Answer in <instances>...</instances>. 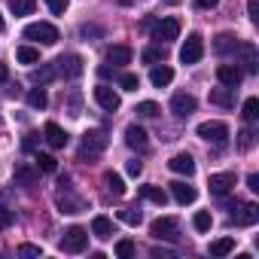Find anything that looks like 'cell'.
<instances>
[{"mask_svg": "<svg viewBox=\"0 0 259 259\" xmlns=\"http://www.w3.org/2000/svg\"><path fill=\"white\" fill-rule=\"evenodd\" d=\"M107 150V135L104 132H89L79 144V162H92Z\"/></svg>", "mask_w": 259, "mask_h": 259, "instance_id": "1", "label": "cell"}, {"mask_svg": "<svg viewBox=\"0 0 259 259\" xmlns=\"http://www.w3.org/2000/svg\"><path fill=\"white\" fill-rule=\"evenodd\" d=\"M25 40H34V43L52 46V43H58V28L49 25V22H34V25L25 28Z\"/></svg>", "mask_w": 259, "mask_h": 259, "instance_id": "2", "label": "cell"}, {"mask_svg": "<svg viewBox=\"0 0 259 259\" xmlns=\"http://www.w3.org/2000/svg\"><path fill=\"white\" fill-rule=\"evenodd\" d=\"M89 244V232L82 226H70L64 235H61V250L64 253H82Z\"/></svg>", "mask_w": 259, "mask_h": 259, "instance_id": "3", "label": "cell"}, {"mask_svg": "<svg viewBox=\"0 0 259 259\" xmlns=\"http://www.w3.org/2000/svg\"><path fill=\"white\" fill-rule=\"evenodd\" d=\"M198 138L207 141V144L223 147V144L229 141V125H226V122H201V125H198Z\"/></svg>", "mask_w": 259, "mask_h": 259, "instance_id": "4", "label": "cell"}, {"mask_svg": "<svg viewBox=\"0 0 259 259\" xmlns=\"http://www.w3.org/2000/svg\"><path fill=\"white\" fill-rule=\"evenodd\" d=\"M201 55H204V40H201V34H189L186 43L180 46V61H183V64H198Z\"/></svg>", "mask_w": 259, "mask_h": 259, "instance_id": "5", "label": "cell"}, {"mask_svg": "<svg viewBox=\"0 0 259 259\" xmlns=\"http://www.w3.org/2000/svg\"><path fill=\"white\" fill-rule=\"evenodd\" d=\"M150 232H153V238H159V241H177V238H180V223H177L174 217H159V220L150 226Z\"/></svg>", "mask_w": 259, "mask_h": 259, "instance_id": "6", "label": "cell"}, {"mask_svg": "<svg viewBox=\"0 0 259 259\" xmlns=\"http://www.w3.org/2000/svg\"><path fill=\"white\" fill-rule=\"evenodd\" d=\"M55 201H58V210H61V213H82V210H85V201H82L79 195H73L70 186H64V183H61Z\"/></svg>", "mask_w": 259, "mask_h": 259, "instance_id": "7", "label": "cell"}, {"mask_svg": "<svg viewBox=\"0 0 259 259\" xmlns=\"http://www.w3.org/2000/svg\"><path fill=\"white\" fill-rule=\"evenodd\" d=\"M180 37V22L177 19H162L153 25V40L159 43H168V40H177Z\"/></svg>", "mask_w": 259, "mask_h": 259, "instance_id": "8", "label": "cell"}, {"mask_svg": "<svg viewBox=\"0 0 259 259\" xmlns=\"http://www.w3.org/2000/svg\"><path fill=\"white\" fill-rule=\"evenodd\" d=\"M43 138H46V144L52 147V150H64L67 147V132H64V128L58 125V122H46L43 125Z\"/></svg>", "mask_w": 259, "mask_h": 259, "instance_id": "9", "label": "cell"}, {"mask_svg": "<svg viewBox=\"0 0 259 259\" xmlns=\"http://www.w3.org/2000/svg\"><path fill=\"white\" fill-rule=\"evenodd\" d=\"M256 220H259V207L256 204H250V201L247 204H238L235 201V207H232V223L235 226H253Z\"/></svg>", "mask_w": 259, "mask_h": 259, "instance_id": "10", "label": "cell"}, {"mask_svg": "<svg viewBox=\"0 0 259 259\" xmlns=\"http://www.w3.org/2000/svg\"><path fill=\"white\" fill-rule=\"evenodd\" d=\"M217 79H220L226 89H238L241 79H244V70H241L238 64H220V67H217Z\"/></svg>", "mask_w": 259, "mask_h": 259, "instance_id": "11", "label": "cell"}, {"mask_svg": "<svg viewBox=\"0 0 259 259\" xmlns=\"http://www.w3.org/2000/svg\"><path fill=\"white\" fill-rule=\"evenodd\" d=\"M207 186H210V195L223 198V195H229V189L235 186V174H232V171H223V174H210Z\"/></svg>", "mask_w": 259, "mask_h": 259, "instance_id": "12", "label": "cell"}, {"mask_svg": "<svg viewBox=\"0 0 259 259\" xmlns=\"http://www.w3.org/2000/svg\"><path fill=\"white\" fill-rule=\"evenodd\" d=\"M55 64H58V73H61V76H67V79L82 76V58H79V55H61Z\"/></svg>", "mask_w": 259, "mask_h": 259, "instance_id": "13", "label": "cell"}, {"mask_svg": "<svg viewBox=\"0 0 259 259\" xmlns=\"http://www.w3.org/2000/svg\"><path fill=\"white\" fill-rule=\"evenodd\" d=\"M95 101H98V107H104L107 113H116V110L122 107L119 95H116L110 85H98V89H95Z\"/></svg>", "mask_w": 259, "mask_h": 259, "instance_id": "14", "label": "cell"}, {"mask_svg": "<svg viewBox=\"0 0 259 259\" xmlns=\"http://www.w3.org/2000/svg\"><path fill=\"white\" fill-rule=\"evenodd\" d=\"M171 113H174V116H180V119L192 116V113H195V98H192V95H186V92H177V95L171 98Z\"/></svg>", "mask_w": 259, "mask_h": 259, "instance_id": "15", "label": "cell"}, {"mask_svg": "<svg viewBox=\"0 0 259 259\" xmlns=\"http://www.w3.org/2000/svg\"><path fill=\"white\" fill-rule=\"evenodd\" d=\"M235 52L241 55V64H244L247 73H256V70H259V58H256V46H253V43H238Z\"/></svg>", "mask_w": 259, "mask_h": 259, "instance_id": "16", "label": "cell"}, {"mask_svg": "<svg viewBox=\"0 0 259 259\" xmlns=\"http://www.w3.org/2000/svg\"><path fill=\"white\" fill-rule=\"evenodd\" d=\"M125 144L132 147V150H141V153H144L150 141H147V132H144L141 125H128V128H125Z\"/></svg>", "mask_w": 259, "mask_h": 259, "instance_id": "17", "label": "cell"}, {"mask_svg": "<svg viewBox=\"0 0 259 259\" xmlns=\"http://www.w3.org/2000/svg\"><path fill=\"white\" fill-rule=\"evenodd\" d=\"M168 168H171L174 174H186V177H192V174H195V162H192V156H189V153H177V156L168 162Z\"/></svg>", "mask_w": 259, "mask_h": 259, "instance_id": "18", "label": "cell"}, {"mask_svg": "<svg viewBox=\"0 0 259 259\" xmlns=\"http://www.w3.org/2000/svg\"><path fill=\"white\" fill-rule=\"evenodd\" d=\"M171 195H174V201L177 204H192L195 198H198V192H195V186H189V183H171Z\"/></svg>", "mask_w": 259, "mask_h": 259, "instance_id": "19", "label": "cell"}, {"mask_svg": "<svg viewBox=\"0 0 259 259\" xmlns=\"http://www.w3.org/2000/svg\"><path fill=\"white\" fill-rule=\"evenodd\" d=\"M37 180H40V168H37V165H34V168H31V165H19V168H16V183H19V186H28V189H31V186H37Z\"/></svg>", "mask_w": 259, "mask_h": 259, "instance_id": "20", "label": "cell"}, {"mask_svg": "<svg viewBox=\"0 0 259 259\" xmlns=\"http://www.w3.org/2000/svg\"><path fill=\"white\" fill-rule=\"evenodd\" d=\"M238 43H241V40H238L235 34H220V37L213 40V52H217V55H229V52L238 49Z\"/></svg>", "mask_w": 259, "mask_h": 259, "instance_id": "21", "label": "cell"}, {"mask_svg": "<svg viewBox=\"0 0 259 259\" xmlns=\"http://www.w3.org/2000/svg\"><path fill=\"white\" fill-rule=\"evenodd\" d=\"M207 98H210V104H217V107H226V110H229V107L235 104V89H226V85H223V89H210V95H207Z\"/></svg>", "mask_w": 259, "mask_h": 259, "instance_id": "22", "label": "cell"}, {"mask_svg": "<svg viewBox=\"0 0 259 259\" xmlns=\"http://www.w3.org/2000/svg\"><path fill=\"white\" fill-rule=\"evenodd\" d=\"M92 235L101 238V241L113 238V220H110V217H95V220H92Z\"/></svg>", "mask_w": 259, "mask_h": 259, "instance_id": "23", "label": "cell"}, {"mask_svg": "<svg viewBox=\"0 0 259 259\" xmlns=\"http://www.w3.org/2000/svg\"><path fill=\"white\" fill-rule=\"evenodd\" d=\"M107 61H110L113 67H122V64L132 61V49H128V46H110V49H107Z\"/></svg>", "mask_w": 259, "mask_h": 259, "instance_id": "24", "label": "cell"}, {"mask_svg": "<svg viewBox=\"0 0 259 259\" xmlns=\"http://www.w3.org/2000/svg\"><path fill=\"white\" fill-rule=\"evenodd\" d=\"M150 79H153V85L156 89H165V85H171V79H174V70L171 67H153V73H150Z\"/></svg>", "mask_w": 259, "mask_h": 259, "instance_id": "25", "label": "cell"}, {"mask_svg": "<svg viewBox=\"0 0 259 259\" xmlns=\"http://www.w3.org/2000/svg\"><path fill=\"white\" fill-rule=\"evenodd\" d=\"M141 195H144L147 201L159 204V207H165V204H168V195H165V189H159V186H141Z\"/></svg>", "mask_w": 259, "mask_h": 259, "instance_id": "26", "label": "cell"}, {"mask_svg": "<svg viewBox=\"0 0 259 259\" xmlns=\"http://www.w3.org/2000/svg\"><path fill=\"white\" fill-rule=\"evenodd\" d=\"M104 186H107V192H113V195H125V180H122L119 174H113V171L104 174Z\"/></svg>", "mask_w": 259, "mask_h": 259, "instance_id": "27", "label": "cell"}, {"mask_svg": "<svg viewBox=\"0 0 259 259\" xmlns=\"http://www.w3.org/2000/svg\"><path fill=\"white\" fill-rule=\"evenodd\" d=\"M16 58H19L22 64H37V61H40V49H34V46H19V49H16Z\"/></svg>", "mask_w": 259, "mask_h": 259, "instance_id": "28", "label": "cell"}, {"mask_svg": "<svg viewBox=\"0 0 259 259\" xmlns=\"http://www.w3.org/2000/svg\"><path fill=\"white\" fill-rule=\"evenodd\" d=\"M235 250V238H220L210 244V256H229Z\"/></svg>", "mask_w": 259, "mask_h": 259, "instance_id": "29", "label": "cell"}, {"mask_svg": "<svg viewBox=\"0 0 259 259\" xmlns=\"http://www.w3.org/2000/svg\"><path fill=\"white\" fill-rule=\"evenodd\" d=\"M10 10L16 16H31L37 10V4H34V0H10Z\"/></svg>", "mask_w": 259, "mask_h": 259, "instance_id": "30", "label": "cell"}, {"mask_svg": "<svg viewBox=\"0 0 259 259\" xmlns=\"http://www.w3.org/2000/svg\"><path fill=\"white\" fill-rule=\"evenodd\" d=\"M28 104H31L34 110H43V107L49 104V95H46L43 89H31V92H28Z\"/></svg>", "mask_w": 259, "mask_h": 259, "instance_id": "31", "label": "cell"}, {"mask_svg": "<svg viewBox=\"0 0 259 259\" xmlns=\"http://www.w3.org/2000/svg\"><path fill=\"white\" fill-rule=\"evenodd\" d=\"M192 226H195V232H210V226H213V217H210L207 210H198V213L192 217Z\"/></svg>", "mask_w": 259, "mask_h": 259, "instance_id": "32", "label": "cell"}, {"mask_svg": "<svg viewBox=\"0 0 259 259\" xmlns=\"http://www.w3.org/2000/svg\"><path fill=\"white\" fill-rule=\"evenodd\" d=\"M116 256H119V259H132V256H135V241H132V238L116 241Z\"/></svg>", "mask_w": 259, "mask_h": 259, "instance_id": "33", "label": "cell"}, {"mask_svg": "<svg viewBox=\"0 0 259 259\" xmlns=\"http://www.w3.org/2000/svg\"><path fill=\"white\" fill-rule=\"evenodd\" d=\"M141 58H144L147 64H159V61H165V49H162V46H147Z\"/></svg>", "mask_w": 259, "mask_h": 259, "instance_id": "34", "label": "cell"}, {"mask_svg": "<svg viewBox=\"0 0 259 259\" xmlns=\"http://www.w3.org/2000/svg\"><path fill=\"white\" fill-rule=\"evenodd\" d=\"M244 119H247L250 125L259 119V101H256V98H247V101H244Z\"/></svg>", "mask_w": 259, "mask_h": 259, "instance_id": "35", "label": "cell"}, {"mask_svg": "<svg viewBox=\"0 0 259 259\" xmlns=\"http://www.w3.org/2000/svg\"><path fill=\"white\" fill-rule=\"evenodd\" d=\"M34 162H37V168H40L43 174H52V171L58 168V162H55L52 156H46V153H37V159H34Z\"/></svg>", "mask_w": 259, "mask_h": 259, "instance_id": "36", "label": "cell"}, {"mask_svg": "<svg viewBox=\"0 0 259 259\" xmlns=\"http://www.w3.org/2000/svg\"><path fill=\"white\" fill-rule=\"evenodd\" d=\"M119 85H122L125 92H138V89H141V79H138V73H122V76H119Z\"/></svg>", "mask_w": 259, "mask_h": 259, "instance_id": "37", "label": "cell"}, {"mask_svg": "<svg viewBox=\"0 0 259 259\" xmlns=\"http://www.w3.org/2000/svg\"><path fill=\"white\" fill-rule=\"evenodd\" d=\"M119 220L128 223V226H138L141 223V210L138 207H125V210H119Z\"/></svg>", "mask_w": 259, "mask_h": 259, "instance_id": "38", "label": "cell"}, {"mask_svg": "<svg viewBox=\"0 0 259 259\" xmlns=\"http://www.w3.org/2000/svg\"><path fill=\"white\" fill-rule=\"evenodd\" d=\"M138 116H147V119H153V116H159V104H153V101H144V104H138V110H135Z\"/></svg>", "mask_w": 259, "mask_h": 259, "instance_id": "39", "label": "cell"}, {"mask_svg": "<svg viewBox=\"0 0 259 259\" xmlns=\"http://www.w3.org/2000/svg\"><path fill=\"white\" fill-rule=\"evenodd\" d=\"M52 76H55V70H52V67H49V64H46V67H40V70H34V73H31V79H34V82H49V79H52Z\"/></svg>", "mask_w": 259, "mask_h": 259, "instance_id": "40", "label": "cell"}, {"mask_svg": "<svg viewBox=\"0 0 259 259\" xmlns=\"http://www.w3.org/2000/svg\"><path fill=\"white\" fill-rule=\"evenodd\" d=\"M13 220H16V213H13L10 207L0 204V229H10V226H13Z\"/></svg>", "mask_w": 259, "mask_h": 259, "instance_id": "41", "label": "cell"}, {"mask_svg": "<svg viewBox=\"0 0 259 259\" xmlns=\"http://www.w3.org/2000/svg\"><path fill=\"white\" fill-rule=\"evenodd\" d=\"M238 147L241 150H250L253 147V132H250V128H244V132L238 135Z\"/></svg>", "mask_w": 259, "mask_h": 259, "instance_id": "42", "label": "cell"}, {"mask_svg": "<svg viewBox=\"0 0 259 259\" xmlns=\"http://www.w3.org/2000/svg\"><path fill=\"white\" fill-rule=\"evenodd\" d=\"M247 16L253 25H259V0H247Z\"/></svg>", "mask_w": 259, "mask_h": 259, "instance_id": "43", "label": "cell"}, {"mask_svg": "<svg viewBox=\"0 0 259 259\" xmlns=\"http://www.w3.org/2000/svg\"><path fill=\"white\" fill-rule=\"evenodd\" d=\"M46 4L55 16H64V10H67V0H46Z\"/></svg>", "mask_w": 259, "mask_h": 259, "instance_id": "44", "label": "cell"}, {"mask_svg": "<svg viewBox=\"0 0 259 259\" xmlns=\"http://www.w3.org/2000/svg\"><path fill=\"white\" fill-rule=\"evenodd\" d=\"M40 253H43V250H40L37 244H22V247H19V256H40Z\"/></svg>", "mask_w": 259, "mask_h": 259, "instance_id": "45", "label": "cell"}, {"mask_svg": "<svg viewBox=\"0 0 259 259\" xmlns=\"http://www.w3.org/2000/svg\"><path fill=\"white\" fill-rule=\"evenodd\" d=\"M125 171H128V174H132V177H138V174L144 171V165H141L138 159H132V162H128V165H125Z\"/></svg>", "mask_w": 259, "mask_h": 259, "instance_id": "46", "label": "cell"}, {"mask_svg": "<svg viewBox=\"0 0 259 259\" xmlns=\"http://www.w3.org/2000/svg\"><path fill=\"white\" fill-rule=\"evenodd\" d=\"M98 73H101V79H110V76H116V67H110V64H101V67H98Z\"/></svg>", "mask_w": 259, "mask_h": 259, "instance_id": "47", "label": "cell"}, {"mask_svg": "<svg viewBox=\"0 0 259 259\" xmlns=\"http://www.w3.org/2000/svg\"><path fill=\"white\" fill-rule=\"evenodd\" d=\"M79 34H82V37H98L101 31H98L95 25H82V28H79Z\"/></svg>", "mask_w": 259, "mask_h": 259, "instance_id": "48", "label": "cell"}, {"mask_svg": "<svg viewBox=\"0 0 259 259\" xmlns=\"http://www.w3.org/2000/svg\"><path fill=\"white\" fill-rule=\"evenodd\" d=\"M217 4H220V0H195V7H198V10H213Z\"/></svg>", "mask_w": 259, "mask_h": 259, "instance_id": "49", "label": "cell"}, {"mask_svg": "<svg viewBox=\"0 0 259 259\" xmlns=\"http://www.w3.org/2000/svg\"><path fill=\"white\" fill-rule=\"evenodd\" d=\"M247 186H250L253 192H259V174H250V177H247Z\"/></svg>", "mask_w": 259, "mask_h": 259, "instance_id": "50", "label": "cell"}, {"mask_svg": "<svg viewBox=\"0 0 259 259\" xmlns=\"http://www.w3.org/2000/svg\"><path fill=\"white\" fill-rule=\"evenodd\" d=\"M34 147H37V135H28L25 138V150H34Z\"/></svg>", "mask_w": 259, "mask_h": 259, "instance_id": "51", "label": "cell"}, {"mask_svg": "<svg viewBox=\"0 0 259 259\" xmlns=\"http://www.w3.org/2000/svg\"><path fill=\"white\" fill-rule=\"evenodd\" d=\"M4 79H10V67H7L4 61H0V82H4Z\"/></svg>", "mask_w": 259, "mask_h": 259, "instance_id": "52", "label": "cell"}, {"mask_svg": "<svg viewBox=\"0 0 259 259\" xmlns=\"http://www.w3.org/2000/svg\"><path fill=\"white\" fill-rule=\"evenodd\" d=\"M4 28H7V22H4V16H0V31H4Z\"/></svg>", "mask_w": 259, "mask_h": 259, "instance_id": "53", "label": "cell"}, {"mask_svg": "<svg viewBox=\"0 0 259 259\" xmlns=\"http://www.w3.org/2000/svg\"><path fill=\"white\" fill-rule=\"evenodd\" d=\"M119 4H122V7H128V4H132V0H119Z\"/></svg>", "mask_w": 259, "mask_h": 259, "instance_id": "54", "label": "cell"}, {"mask_svg": "<svg viewBox=\"0 0 259 259\" xmlns=\"http://www.w3.org/2000/svg\"><path fill=\"white\" fill-rule=\"evenodd\" d=\"M165 4H180V0H165Z\"/></svg>", "mask_w": 259, "mask_h": 259, "instance_id": "55", "label": "cell"}]
</instances>
